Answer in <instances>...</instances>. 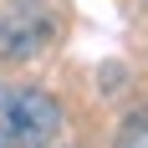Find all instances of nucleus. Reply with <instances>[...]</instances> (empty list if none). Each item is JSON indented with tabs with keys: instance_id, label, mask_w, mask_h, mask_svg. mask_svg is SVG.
<instances>
[{
	"instance_id": "obj_1",
	"label": "nucleus",
	"mask_w": 148,
	"mask_h": 148,
	"mask_svg": "<svg viewBox=\"0 0 148 148\" xmlns=\"http://www.w3.org/2000/svg\"><path fill=\"white\" fill-rule=\"evenodd\" d=\"M61 133V102L46 87L10 82L0 87V148H51Z\"/></svg>"
},
{
	"instance_id": "obj_2",
	"label": "nucleus",
	"mask_w": 148,
	"mask_h": 148,
	"mask_svg": "<svg viewBox=\"0 0 148 148\" xmlns=\"http://www.w3.org/2000/svg\"><path fill=\"white\" fill-rule=\"evenodd\" d=\"M51 31H56L51 5H41V0H21V5H10V10L0 15V56H5V61L36 56V51L51 41Z\"/></svg>"
},
{
	"instance_id": "obj_3",
	"label": "nucleus",
	"mask_w": 148,
	"mask_h": 148,
	"mask_svg": "<svg viewBox=\"0 0 148 148\" xmlns=\"http://www.w3.org/2000/svg\"><path fill=\"white\" fill-rule=\"evenodd\" d=\"M112 148H148V107L133 112V118L118 128V143H112Z\"/></svg>"
}]
</instances>
